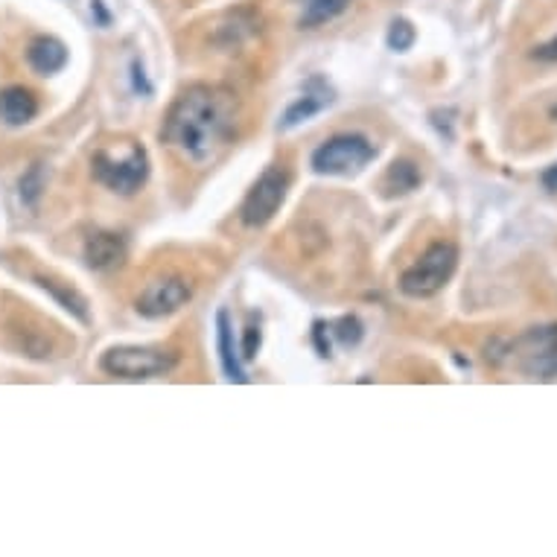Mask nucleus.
<instances>
[{
  "label": "nucleus",
  "mask_w": 557,
  "mask_h": 557,
  "mask_svg": "<svg viewBox=\"0 0 557 557\" xmlns=\"http://www.w3.org/2000/svg\"><path fill=\"white\" fill-rule=\"evenodd\" d=\"M234 100L211 85H190L173 102L161 137L193 164H208L234 140Z\"/></svg>",
  "instance_id": "nucleus-1"
},
{
  "label": "nucleus",
  "mask_w": 557,
  "mask_h": 557,
  "mask_svg": "<svg viewBox=\"0 0 557 557\" xmlns=\"http://www.w3.org/2000/svg\"><path fill=\"white\" fill-rule=\"evenodd\" d=\"M94 178L100 184H106L109 190L120 193V196H132L144 187L149 175V158L147 149L140 144H123L117 152H109V149H100L97 156L91 158Z\"/></svg>",
  "instance_id": "nucleus-2"
},
{
  "label": "nucleus",
  "mask_w": 557,
  "mask_h": 557,
  "mask_svg": "<svg viewBox=\"0 0 557 557\" xmlns=\"http://www.w3.org/2000/svg\"><path fill=\"white\" fill-rule=\"evenodd\" d=\"M458 248L453 243H435L426 248V255L418 263L406 269L400 277L403 295L409 298H432L449 284V277L456 274Z\"/></svg>",
  "instance_id": "nucleus-3"
},
{
  "label": "nucleus",
  "mask_w": 557,
  "mask_h": 557,
  "mask_svg": "<svg viewBox=\"0 0 557 557\" xmlns=\"http://www.w3.org/2000/svg\"><path fill=\"white\" fill-rule=\"evenodd\" d=\"M178 366V357L173 350L140 345H117L102 357V371L117 380H156V376L170 374Z\"/></svg>",
  "instance_id": "nucleus-4"
},
{
  "label": "nucleus",
  "mask_w": 557,
  "mask_h": 557,
  "mask_svg": "<svg viewBox=\"0 0 557 557\" xmlns=\"http://www.w3.org/2000/svg\"><path fill=\"white\" fill-rule=\"evenodd\" d=\"M511 359L513 366L531 380H543V383L557 380V324L522 333L513 342Z\"/></svg>",
  "instance_id": "nucleus-5"
},
{
  "label": "nucleus",
  "mask_w": 557,
  "mask_h": 557,
  "mask_svg": "<svg viewBox=\"0 0 557 557\" xmlns=\"http://www.w3.org/2000/svg\"><path fill=\"white\" fill-rule=\"evenodd\" d=\"M376 158L374 144L362 135H336L312 152V170L319 175H354Z\"/></svg>",
  "instance_id": "nucleus-6"
},
{
  "label": "nucleus",
  "mask_w": 557,
  "mask_h": 557,
  "mask_svg": "<svg viewBox=\"0 0 557 557\" xmlns=\"http://www.w3.org/2000/svg\"><path fill=\"white\" fill-rule=\"evenodd\" d=\"M286 190H289V173L284 166H269L243 199V208H239L243 225L263 228L265 222H272L274 213L281 211V205H284Z\"/></svg>",
  "instance_id": "nucleus-7"
},
{
  "label": "nucleus",
  "mask_w": 557,
  "mask_h": 557,
  "mask_svg": "<svg viewBox=\"0 0 557 557\" xmlns=\"http://www.w3.org/2000/svg\"><path fill=\"white\" fill-rule=\"evenodd\" d=\"M193 298L190 284L184 277H161L156 284H149L140 298H137V312L147 319H164L173 315Z\"/></svg>",
  "instance_id": "nucleus-8"
},
{
  "label": "nucleus",
  "mask_w": 557,
  "mask_h": 557,
  "mask_svg": "<svg viewBox=\"0 0 557 557\" xmlns=\"http://www.w3.org/2000/svg\"><path fill=\"white\" fill-rule=\"evenodd\" d=\"M85 260L94 272H114L126 263V239L120 234H91L85 243Z\"/></svg>",
  "instance_id": "nucleus-9"
},
{
  "label": "nucleus",
  "mask_w": 557,
  "mask_h": 557,
  "mask_svg": "<svg viewBox=\"0 0 557 557\" xmlns=\"http://www.w3.org/2000/svg\"><path fill=\"white\" fill-rule=\"evenodd\" d=\"M333 102V91H330V85L321 79V76H312L307 88H304V97L298 102L289 106V111L284 114V128H293L298 123H307L310 117H315L319 111H324Z\"/></svg>",
  "instance_id": "nucleus-10"
},
{
  "label": "nucleus",
  "mask_w": 557,
  "mask_h": 557,
  "mask_svg": "<svg viewBox=\"0 0 557 557\" xmlns=\"http://www.w3.org/2000/svg\"><path fill=\"white\" fill-rule=\"evenodd\" d=\"M29 67L41 76H53L67 64V47L53 36H38L27 50Z\"/></svg>",
  "instance_id": "nucleus-11"
},
{
  "label": "nucleus",
  "mask_w": 557,
  "mask_h": 557,
  "mask_svg": "<svg viewBox=\"0 0 557 557\" xmlns=\"http://www.w3.org/2000/svg\"><path fill=\"white\" fill-rule=\"evenodd\" d=\"M36 114L38 100L33 97V91L21 88V85L0 91V120H3L7 126H27Z\"/></svg>",
  "instance_id": "nucleus-12"
},
{
  "label": "nucleus",
  "mask_w": 557,
  "mask_h": 557,
  "mask_svg": "<svg viewBox=\"0 0 557 557\" xmlns=\"http://www.w3.org/2000/svg\"><path fill=\"white\" fill-rule=\"evenodd\" d=\"M216 345H220V359L225 376H228L231 383H248V376L239 368L237 347H234V330H231L228 312L225 310H220V315H216Z\"/></svg>",
  "instance_id": "nucleus-13"
},
{
  "label": "nucleus",
  "mask_w": 557,
  "mask_h": 557,
  "mask_svg": "<svg viewBox=\"0 0 557 557\" xmlns=\"http://www.w3.org/2000/svg\"><path fill=\"white\" fill-rule=\"evenodd\" d=\"M347 7H350V0H304L301 27L307 29L321 27V24L338 18Z\"/></svg>",
  "instance_id": "nucleus-14"
},
{
  "label": "nucleus",
  "mask_w": 557,
  "mask_h": 557,
  "mask_svg": "<svg viewBox=\"0 0 557 557\" xmlns=\"http://www.w3.org/2000/svg\"><path fill=\"white\" fill-rule=\"evenodd\" d=\"M385 190L388 196H403V193H411L418 184H421V170L411 164V161H394L385 173Z\"/></svg>",
  "instance_id": "nucleus-15"
},
{
  "label": "nucleus",
  "mask_w": 557,
  "mask_h": 557,
  "mask_svg": "<svg viewBox=\"0 0 557 557\" xmlns=\"http://www.w3.org/2000/svg\"><path fill=\"white\" fill-rule=\"evenodd\" d=\"M38 286L53 295L55 301L62 304L64 310L74 312L76 319L88 321V304H85V298L79 293H76V289H71V286L55 284V281H47V277H38Z\"/></svg>",
  "instance_id": "nucleus-16"
},
{
  "label": "nucleus",
  "mask_w": 557,
  "mask_h": 557,
  "mask_svg": "<svg viewBox=\"0 0 557 557\" xmlns=\"http://www.w3.org/2000/svg\"><path fill=\"white\" fill-rule=\"evenodd\" d=\"M21 199H24V205H36L38 196H41V190H45V170H41V164H33L24 173V178H21Z\"/></svg>",
  "instance_id": "nucleus-17"
},
{
  "label": "nucleus",
  "mask_w": 557,
  "mask_h": 557,
  "mask_svg": "<svg viewBox=\"0 0 557 557\" xmlns=\"http://www.w3.org/2000/svg\"><path fill=\"white\" fill-rule=\"evenodd\" d=\"M414 38H418V33H414V27H411L409 21H392V27H388V47H392V50L406 53V50H411V45H414Z\"/></svg>",
  "instance_id": "nucleus-18"
},
{
  "label": "nucleus",
  "mask_w": 557,
  "mask_h": 557,
  "mask_svg": "<svg viewBox=\"0 0 557 557\" xmlns=\"http://www.w3.org/2000/svg\"><path fill=\"white\" fill-rule=\"evenodd\" d=\"M330 330H333V336H336L342 345H357L359 338H362V324H359V319H354V315L338 319L336 324H330Z\"/></svg>",
  "instance_id": "nucleus-19"
},
{
  "label": "nucleus",
  "mask_w": 557,
  "mask_h": 557,
  "mask_svg": "<svg viewBox=\"0 0 557 557\" xmlns=\"http://www.w3.org/2000/svg\"><path fill=\"white\" fill-rule=\"evenodd\" d=\"M260 342H263L260 324H248L246 336H243V359H255L257 350H260Z\"/></svg>",
  "instance_id": "nucleus-20"
},
{
  "label": "nucleus",
  "mask_w": 557,
  "mask_h": 557,
  "mask_svg": "<svg viewBox=\"0 0 557 557\" xmlns=\"http://www.w3.org/2000/svg\"><path fill=\"white\" fill-rule=\"evenodd\" d=\"M531 59H537V62H557V36L552 41H546V45L534 47Z\"/></svg>",
  "instance_id": "nucleus-21"
},
{
  "label": "nucleus",
  "mask_w": 557,
  "mask_h": 557,
  "mask_svg": "<svg viewBox=\"0 0 557 557\" xmlns=\"http://www.w3.org/2000/svg\"><path fill=\"white\" fill-rule=\"evenodd\" d=\"M543 187H546L548 193H557V164H552L546 173H543Z\"/></svg>",
  "instance_id": "nucleus-22"
},
{
  "label": "nucleus",
  "mask_w": 557,
  "mask_h": 557,
  "mask_svg": "<svg viewBox=\"0 0 557 557\" xmlns=\"http://www.w3.org/2000/svg\"><path fill=\"white\" fill-rule=\"evenodd\" d=\"M552 120H555V123H557V102H555V106H552Z\"/></svg>",
  "instance_id": "nucleus-23"
}]
</instances>
